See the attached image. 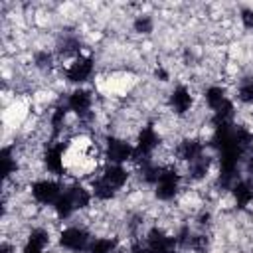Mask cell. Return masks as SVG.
I'll return each mask as SVG.
<instances>
[{"label":"cell","mask_w":253,"mask_h":253,"mask_svg":"<svg viewBox=\"0 0 253 253\" xmlns=\"http://www.w3.org/2000/svg\"><path fill=\"white\" fill-rule=\"evenodd\" d=\"M180 182H182V176L178 174V170L174 166H164L158 180L154 182V196L162 202L174 200L180 192Z\"/></svg>","instance_id":"obj_1"},{"label":"cell","mask_w":253,"mask_h":253,"mask_svg":"<svg viewBox=\"0 0 253 253\" xmlns=\"http://www.w3.org/2000/svg\"><path fill=\"white\" fill-rule=\"evenodd\" d=\"M144 239H146L144 245H146L152 253H176V249H178L176 233H170V231H166V229L160 227V225L150 227V229L144 233Z\"/></svg>","instance_id":"obj_2"},{"label":"cell","mask_w":253,"mask_h":253,"mask_svg":"<svg viewBox=\"0 0 253 253\" xmlns=\"http://www.w3.org/2000/svg\"><path fill=\"white\" fill-rule=\"evenodd\" d=\"M89 245V231L81 225H69L59 231V247L69 253H83Z\"/></svg>","instance_id":"obj_3"},{"label":"cell","mask_w":253,"mask_h":253,"mask_svg":"<svg viewBox=\"0 0 253 253\" xmlns=\"http://www.w3.org/2000/svg\"><path fill=\"white\" fill-rule=\"evenodd\" d=\"M132 156H134V146L130 142H126V138L117 136V134L107 136V142H105V158L111 164H123L126 160H132Z\"/></svg>","instance_id":"obj_4"},{"label":"cell","mask_w":253,"mask_h":253,"mask_svg":"<svg viewBox=\"0 0 253 253\" xmlns=\"http://www.w3.org/2000/svg\"><path fill=\"white\" fill-rule=\"evenodd\" d=\"M61 184L55 182V180H49V178H42V180H36L32 184V196L38 204L42 206H53L59 196H61Z\"/></svg>","instance_id":"obj_5"},{"label":"cell","mask_w":253,"mask_h":253,"mask_svg":"<svg viewBox=\"0 0 253 253\" xmlns=\"http://www.w3.org/2000/svg\"><path fill=\"white\" fill-rule=\"evenodd\" d=\"M95 69V61L89 55H77L71 59V63L65 67V77L71 83H83L91 77Z\"/></svg>","instance_id":"obj_6"},{"label":"cell","mask_w":253,"mask_h":253,"mask_svg":"<svg viewBox=\"0 0 253 253\" xmlns=\"http://www.w3.org/2000/svg\"><path fill=\"white\" fill-rule=\"evenodd\" d=\"M168 105H170V109L176 117H186L192 111V105H194V97H192L190 87H186V85L174 87L172 93L168 95Z\"/></svg>","instance_id":"obj_7"},{"label":"cell","mask_w":253,"mask_h":253,"mask_svg":"<svg viewBox=\"0 0 253 253\" xmlns=\"http://www.w3.org/2000/svg\"><path fill=\"white\" fill-rule=\"evenodd\" d=\"M67 109L73 113V115H77L79 119H87V117H91L93 113H91V109H93V97H91V93L87 91V89H75L69 97H67Z\"/></svg>","instance_id":"obj_8"},{"label":"cell","mask_w":253,"mask_h":253,"mask_svg":"<svg viewBox=\"0 0 253 253\" xmlns=\"http://www.w3.org/2000/svg\"><path fill=\"white\" fill-rule=\"evenodd\" d=\"M101 178H103L115 192H119V190H123L125 184L128 182V170H126L123 164H111V166H107V168L103 170Z\"/></svg>","instance_id":"obj_9"},{"label":"cell","mask_w":253,"mask_h":253,"mask_svg":"<svg viewBox=\"0 0 253 253\" xmlns=\"http://www.w3.org/2000/svg\"><path fill=\"white\" fill-rule=\"evenodd\" d=\"M231 194H233V200H235V206L239 210L247 208L253 204V184L249 180H237L231 188Z\"/></svg>","instance_id":"obj_10"},{"label":"cell","mask_w":253,"mask_h":253,"mask_svg":"<svg viewBox=\"0 0 253 253\" xmlns=\"http://www.w3.org/2000/svg\"><path fill=\"white\" fill-rule=\"evenodd\" d=\"M67 194H69V198H71V202H73V206H75V210H77V211H83V210H87V208H89L93 192H89L85 186L75 184V186H71V188L67 190Z\"/></svg>","instance_id":"obj_11"},{"label":"cell","mask_w":253,"mask_h":253,"mask_svg":"<svg viewBox=\"0 0 253 253\" xmlns=\"http://www.w3.org/2000/svg\"><path fill=\"white\" fill-rule=\"evenodd\" d=\"M75 211H77V210H75V206H73V202H71V198H69L67 192L61 194L59 200L53 204V213H55L57 219H67V217H71Z\"/></svg>","instance_id":"obj_12"},{"label":"cell","mask_w":253,"mask_h":253,"mask_svg":"<svg viewBox=\"0 0 253 253\" xmlns=\"http://www.w3.org/2000/svg\"><path fill=\"white\" fill-rule=\"evenodd\" d=\"M204 99H206V105L211 109V111H215L227 97H225V89L223 87H219V85H211V87H208L206 89V95H204Z\"/></svg>","instance_id":"obj_13"},{"label":"cell","mask_w":253,"mask_h":253,"mask_svg":"<svg viewBox=\"0 0 253 253\" xmlns=\"http://www.w3.org/2000/svg\"><path fill=\"white\" fill-rule=\"evenodd\" d=\"M237 99L243 103V105H253V77L251 75H245L239 79V85H237Z\"/></svg>","instance_id":"obj_14"},{"label":"cell","mask_w":253,"mask_h":253,"mask_svg":"<svg viewBox=\"0 0 253 253\" xmlns=\"http://www.w3.org/2000/svg\"><path fill=\"white\" fill-rule=\"evenodd\" d=\"M87 251L89 253H119V247L113 237H99L89 245Z\"/></svg>","instance_id":"obj_15"},{"label":"cell","mask_w":253,"mask_h":253,"mask_svg":"<svg viewBox=\"0 0 253 253\" xmlns=\"http://www.w3.org/2000/svg\"><path fill=\"white\" fill-rule=\"evenodd\" d=\"M132 28H134V32H138V34H150L152 28H154V22H152V18L146 16V14H144V16H136Z\"/></svg>","instance_id":"obj_16"},{"label":"cell","mask_w":253,"mask_h":253,"mask_svg":"<svg viewBox=\"0 0 253 253\" xmlns=\"http://www.w3.org/2000/svg\"><path fill=\"white\" fill-rule=\"evenodd\" d=\"M239 20H241L245 30H253V10L251 8H243L239 12Z\"/></svg>","instance_id":"obj_17"},{"label":"cell","mask_w":253,"mask_h":253,"mask_svg":"<svg viewBox=\"0 0 253 253\" xmlns=\"http://www.w3.org/2000/svg\"><path fill=\"white\" fill-rule=\"evenodd\" d=\"M22 253H43V247H40L32 241H26L24 247H22Z\"/></svg>","instance_id":"obj_18"},{"label":"cell","mask_w":253,"mask_h":253,"mask_svg":"<svg viewBox=\"0 0 253 253\" xmlns=\"http://www.w3.org/2000/svg\"><path fill=\"white\" fill-rule=\"evenodd\" d=\"M128 253H152L146 245H142V243H138V241H134L132 245H130V249H128Z\"/></svg>","instance_id":"obj_19"}]
</instances>
